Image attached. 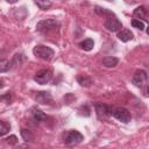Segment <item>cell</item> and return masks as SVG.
<instances>
[{"label":"cell","mask_w":149,"mask_h":149,"mask_svg":"<svg viewBox=\"0 0 149 149\" xmlns=\"http://www.w3.org/2000/svg\"><path fill=\"white\" fill-rule=\"evenodd\" d=\"M61 27V23L58 20L56 19H43L41 21L37 22L36 24V30L43 34H49L51 31H56L58 30V28Z\"/></svg>","instance_id":"1"},{"label":"cell","mask_w":149,"mask_h":149,"mask_svg":"<svg viewBox=\"0 0 149 149\" xmlns=\"http://www.w3.org/2000/svg\"><path fill=\"white\" fill-rule=\"evenodd\" d=\"M132 83L136 87L141 88L143 91V94L148 97V74L144 70H136L133 76Z\"/></svg>","instance_id":"2"},{"label":"cell","mask_w":149,"mask_h":149,"mask_svg":"<svg viewBox=\"0 0 149 149\" xmlns=\"http://www.w3.org/2000/svg\"><path fill=\"white\" fill-rule=\"evenodd\" d=\"M33 54L37 58H41L43 61H50L54 57L55 51L50 47H47V45H43V44H38V45L34 47Z\"/></svg>","instance_id":"3"},{"label":"cell","mask_w":149,"mask_h":149,"mask_svg":"<svg viewBox=\"0 0 149 149\" xmlns=\"http://www.w3.org/2000/svg\"><path fill=\"white\" fill-rule=\"evenodd\" d=\"M83 140H84V135L76 129H71L63 135V141L66 146H76L80 143Z\"/></svg>","instance_id":"4"},{"label":"cell","mask_w":149,"mask_h":149,"mask_svg":"<svg viewBox=\"0 0 149 149\" xmlns=\"http://www.w3.org/2000/svg\"><path fill=\"white\" fill-rule=\"evenodd\" d=\"M111 114L119 121L123 122V123H128L132 120V114L130 112L125 108V107H112V112Z\"/></svg>","instance_id":"5"},{"label":"cell","mask_w":149,"mask_h":149,"mask_svg":"<svg viewBox=\"0 0 149 149\" xmlns=\"http://www.w3.org/2000/svg\"><path fill=\"white\" fill-rule=\"evenodd\" d=\"M104 24H105V28H106L108 31H112V33H118V31H120L121 28H122L121 21H120L115 15L107 16Z\"/></svg>","instance_id":"6"},{"label":"cell","mask_w":149,"mask_h":149,"mask_svg":"<svg viewBox=\"0 0 149 149\" xmlns=\"http://www.w3.org/2000/svg\"><path fill=\"white\" fill-rule=\"evenodd\" d=\"M111 112H112V106L106 105V104H102V102H97L95 104V113H97L98 119H100V120H107L112 115Z\"/></svg>","instance_id":"7"},{"label":"cell","mask_w":149,"mask_h":149,"mask_svg":"<svg viewBox=\"0 0 149 149\" xmlns=\"http://www.w3.org/2000/svg\"><path fill=\"white\" fill-rule=\"evenodd\" d=\"M52 71L50 69H42L40 70L35 77H34V80L37 83V84H41V85H44V84H48L51 79H52Z\"/></svg>","instance_id":"8"},{"label":"cell","mask_w":149,"mask_h":149,"mask_svg":"<svg viewBox=\"0 0 149 149\" xmlns=\"http://www.w3.org/2000/svg\"><path fill=\"white\" fill-rule=\"evenodd\" d=\"M35 100L41 105H50L52 102V95L47 91H40L36 93Z\"/></svg>","instance_id":"9"},{"label":"cell","mask_w":149,"mask_h":149,"mask_svg":"<svg viewBox=\"0 0 149 149\" xmlns=\"http://www.w3.org/2000/svg\"><path fill=\"white\" fill-rule=\"evenodd\" d=\"M133 33L129 29H121L120 31H118V38L121 42H128L133 40Z\"/></svg>","instance_id":"10"},{"label":"cell","mask_w":149,"mask_h":149,"mask_svg":"<svg viewBox=\"0 0 149 149\" xmlns=\"http://www.w3.org/2000/svg\"><path fill=\"white\" fill-rule=\"evenodd\" d=\"M77 81H78V84L80 86H84V87H90L93 84L92 77H90L87 74H79L77 77Z\"/></svg>","instance_id":"11"},{"label":"cell","mask_w":149,"mask_h":149,"mask_svg":"<svg viewBox=\"0 0 149 149\" xmlns=\"http://www.w3.org/2000/svg\"><path fill=\"white\" fill-rule=\"evenodd\" d=\"M31 116H33V120L36 122V123H38V122H42L43 120H45V114L41 111V109H38V108H36V107H34L33 109H31Z\"/></svg>","instance_id":"12"},{"label":"cell","mask_w":149,"mask_h":149,"mask_svg":"<svg viewBox=\"0 0 149 149\" xmlns=\"http://www.w3.org/2000/svg\"><path fill=\"white\" fill-rule=\"evenodd\" d=\"M147 14H148V10L144 6H140V7H136L133 12V15L135 17H137L136 20H140V19H143V20H147Z\"/></svg>","instance_id":"13"},{"label":"cell","mask_w":149,"mask_h":149,"mask_svg":"<svg viewBox=\"0 0 149 149\" xmlns=\"http://www.w3.org/2000/svg\"><path fill=\"white\" fill-rule=\"evenodd\" d=\"M118 64H119V58L118 57L108 56V57H105L102 59V65L105 68H115Z\"/></svg>","instance_id":"14"},{"label":"cell","mask_w":149,"mask_h":149,"mask_svg":"<svg viewBox=\"0 0 149 149\" xmlns=\"http://www.w3.org/2000/svg\"><path fill=\"white\" fill-rule=\"evenodd\" d=\"M79 47L84 51H91L93 49V47H94V42H93L92 38H86V40H84V41H81L79 43Z\"/></svg>","instance_id":"15"},{"label":"cell","mask_w":149,"mask_h":149,"mask_svg":"<svg viewBox=\"0 0 149 149\" xmlns=\"http://www.w3.org/2000/svg\"><path fill=\"white\" fill-rule=\"evenodd\" d=\"M24 61H26V56H24L23 54H15L10 63H12V66H13V65H15V66H20Z\"/></svg>","instance_id":"16"},{"label":"cell","mask_w":149,"mask_h":149,"mask_svg":"<svg viewBox=\"0 0 149 149\" xmlns=\"http://www.w3.org/2000/svg\"><path fill=\"white\" fill-rule=\"evenodd\" d=\"M12 69V63L8 59H0V73L7 72Z\"/></svg>","instance_id":"17"},{"label":"cell","mask_w":149,"mask_h":149,"mask_svg":"<svg viewBox=\"0 0 149 149\" xmlns=\"http://www.w3.org/2000/svg\"><path fill=\"white\" fill-rule=\"evenodd\" d=\"M94 12H95L98 15H100V16H105V17L111 16V15H114V13H113V12H111L109 9H107V8H101V7H99V6H97V7H95Z\"/></svg>","instance_id":"18"},{"label":"cell","mask_w":149,"mask_h":149,"mask_svg":"<svg viewBox=\"0 0 149 149\" xmlns=\"http://www.w3.org/2000/svg\"><path fill=\"white\" fill-rule=\"evenodd\" d=\"M21 136H22V139H23L26 142H31V141L34 140L33 133H31L29 129H26V128H22V129H21Z\"/></svg>","instance_id":"19"},{"label":"cell","mask_w":149,"mask_h":149,"mask_svg":"<svg viewBox=\"0 0 149 149\" xmlns=\"http://www.w3.org/2000/svg\"><path fill=\"white\" fill-rule=\"evenodd\" d=\"M9 130H10V125L7 121L0 120V137L3 136V135H6Z\"/></svg>","instance_id":"20"},{"label":"cell","mask_w":149,"mask_h":149,"mask_svg":"<svg viewBox=\"0 0 149 149\" xmlns=\"http://www.w3.org/2000/svg\"><path fill=\"white\" fill-rule=\"evenodd\" d=\"M35 5H36L40 9L45 10V9H48V8L51 7L52 2H51V1H47V0H44V1H35Z\"/></svg>","instance_id":"21"},{"label":"cell","mask_w":149,"mask_h":149,"mask_svg":"<svg viewBox=\"0 0 149 149\" xmlns=\"http://www.w3.org/2000/svg\"><path fill=\"white\" fill-rule=\"evenodd\" d=\"M132 26L136 29H140V30H143L144 29V23L141 21V20H136V19H133L132 20Z\"/></svg>","instance_id":"22"},{"label":"cell","mask_w":149,"mask_h":149,"mask_svg":"<svg viewBox=\"0 0 149 149\" xmlns=\"http://www.w3.org/2000/svg\"><path fill=\"white\" fill-rule=\"evenodd\" d=\"M0 101H3L5 104H10L12 102V94L9 92L0 95Z\"/></svg>","instance_id":"23"},{"label":"cell","mask_w":149,"mask_h":149,"mask_svg":"<svg viewBox=\"0 0 149 149\" xmlns=\"http://www.w3.org/2000/svg\"><path fill=\"white\" fill-rule=\"evenodd\" d=\"M6 142H7L8 144H16V143H17V137H16L15 135H10L9 137L6 139Z\"/></svg>","instance_id":"24"},{"label":"cell","mask_w":149,"mask_h":149,"mask_svg":"<svg viewBox=\"0 0 149 149\" xmlns=\"http://www.w3.org/2000/svg\"><path fill=\"white\" fill-rule=\"evenodd\" d=\"M15 149H29V148H28V146H27V144H20V146H19V147H16Z\"/></svg>","instance_id":"25"},{"label":"cell","mask_w":149,"mask_h":149,"mask_svg":"<svg viewBox=\"0 0 149 149\" xmlns=\"http://www.w3.org/2000/svg\"><path fill=\"white\" fill-rule=\"evenodd\" d=\"M5 86V84H3V80L2 79H0V88H2Z\"/></svg>","instance_id":"26"}]
</instances>
